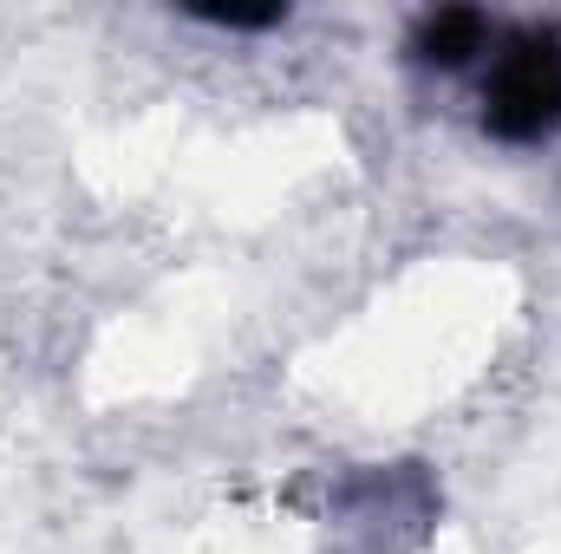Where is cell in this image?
<instances>
[{
  "instance_id": "6da1fadb",
  "label": "cell",
  "mask_w": 561,
  "mask_h": 554,
  "mask_svg": "<svg viewBox=\"0 0 561 554\" xmlns=\"http://www.w3.org/2000/svg\"><path fill=\"white\" fill-rule=\"evenodd\" d=\"M483 131L496 143H542L561 131V33L523 26L483 79Z\"/></svg>"
},
{
  "instance_id": "7a4b0ae2",
  "label": "cell",
  "mask_w": 561,
  "mask_h": 554,
  "mask_svg": "<svg viewBox=\"0 0 561 554\" xmlns=\"http://www.w3.org/2000/svg\"><path fill=\"white\" fill-rule=\"evenodd\" d=\"M490 46V20L477 13V7H437V13H424L419 26H412V53H419L424 66H470L477 53Z\"/></svg>"
},
{
  "instance_id": "3957f363",
  "label": "cell",
  "mask_w": 561,
  "mask_h": 554,
  "mask_svg": "<svg viewBox=\"0 0 561 554\" xmlns=\"http://www.w3.org/2000/svg\"><path fill=\"white\" fill-rule=\"evenodd\" d=\"M196 20H209V26H229V33H268L287 20V7L268 0V7H190Z\"/></svg>"
}]
</instances>
